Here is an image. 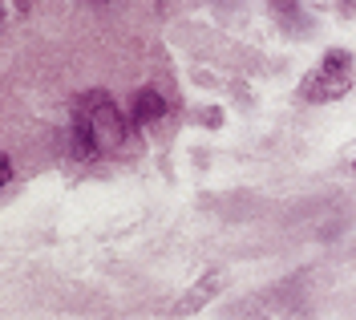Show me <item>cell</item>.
I'll use <instances>...</instances> for the list:
<instances>
[{
	"mask_svg": "<svg viewBox=\"0 0 356 320\" xmlns=\"http://www.w3.org/2000/svg\"><path fill=\"white\" fill-rule=\"evenodd\" d=\"M77 114H86L93 126H97V138H102V146L106 150H122V146H130V122L122 110H118V102H113L106 90H89L81 93V106H77Z\"/></svg>",
	"mask_w": 356,
	"mask_h": 320,
	"instance_id": "obj_1",
	"label": "cell"
},
{
	"mask_svg": "<svg viewBox=\"0 0 356 320\" xmlns=\"http://www.w3.org/2000/svg\"><path fill=\"white\" fill-rule=\"evenodd\" d=\"M353 90V73H332V69H312L308 77L300 81L296 97L300 102H312V106H324V102H336Z\"/></svg>",
	"mask_w": 356,
	"mask_h": 320,
	"instance_id": "obj_2",
	"label": "cell"
},
{
	"mask_svg": "<svg viewBox=\"0 0 356 320\" xmlns=\"http://www.w3.org/2000/svg\"><path fill=\"white\" fill-rule=\"evenodd\" d=\"M130 118L138 130H154L158 122L166 118V97L154 90V86H142L134 93V106H130Z\"/></svg>",
	"mask_w": 356,
	"mask_h": 320,
	"instance_id": "obj_3",
	"label": "cell"
},
{
	"mask_svg": "<svg viewBox=\"0 0 356 320\" xmlns=\"http://www.w3.org/2000/svg\"><path fill=\"white\" fill-rule=\"evenodd\" d=\"M69 142H73V159H77V162H97L102 154H106V146H102V138H97V126H93L86 114L73 118Z\"/></svg>",
	"mask_w": 356,
	"mask_h": 320,
	"instance_id": "obj_4",
	"label": "cell"
},
{
	"mask_svg": "<svg viewBox=\"0 0 356 320\" xmlns=\"http://www.w3.org/2000/svg\"><path fill=\"white\" fill-rule=\"evenodd\" d=\"M215 292H219V275L211 272V275H202L191 292H182V300H175L170 312H175V317H195V312H202V308L215 300Z\"/></svg>",
	"mask_w": 356,
	"mask_h": 320,
	"instance_id": "obj_5",
	"label": "cell"
},
{
	"mask_svg": "<svg viewBox=\"0 0 356 320\" xmlns=\"http://www.w3.org/2000/svg\"><path fill=\"white\" fill-rule=\"evenodd\" d=\"M267 8H271V13L280 17V24L291 29V33H304V29H308V17H304L300 0H267Z\"/></svg>",
	"mask_w": 356,
	"mask_h": 320,
	"instance_id": "obj_6",
	"label": "cell"
},
{
	"mask_svg": "<svg viewBox=\"0 0 356 320\" xmlns=\"http://www.w3.org/2000/svg\"><path fill=\"white\" fill-rule=\"evenodd\" d=\"M320 69H332V73H353V53L348 49H328L320 57Z\"/></svg>",
	"mask_w": 356,
	"mask_h": 320,
	"instance_id": "obj_7",
	"label": "cell"
},
{
	"mask_svg": "<svg viewBox=\"0 0 356 320\" xmlns=\"http://www.w3.org/2000/svg\"><path fill=\"white\" fill-rule=\"evenodd\" d=\"M199 122H202V126H215V130H219V126H222V110H219V106H207V110L199 114Z\"/></svg>",
	"mask_w": 356,
	"mask_h": 320,
	"instance_id": "obj_8",
	"label": "cell"
},
{
	"mask_svg": "<svg viewBox=\"0 0 356 320\" xmlns=\"http://www.w3.org/2000/svg\"><path fill=\"white\" fill-rule=\"evenodd\" d=\"M0 179H4V191L13 186V159L8 154H0Z\"/></svg>",
	"mask_w": 356,
	"mask_h": 320,
	"instance_id": "obj_9",
	"label": "cell"
},
{
	"mask_svg": "<svg viewBox=\"0 0 356 320\" xmlns=\"http://www.w3.org/2000/svg\"><path fill=\"white\" fill-rule=\"evenodd\" d=\"M336 8H340L344 17H356V0H336Z\"/></svg>",
	"mask_w": 356,
	"mask_h": 320,
	"instance_id": "obj_10",
	"label": "cell"
},
{
	"mask_svg": "<svg viewBox=\"0 0 356 320\" xmlns=\"http://www.w3.org/2000/svg\"><path fill=\"white\" fill-rule=\"evenodd\" d=\"M93 4H106V0H93Z\"/></svg>",
	"mask_w": 356,
	"mask_h": 320,
	"instance_id": "obj_11",
	"label": "cell"
},
{
	"mask_svg": "<svg viewBox=\"0 0 356 320\" xmlns=\"http://www.w3.org/2000/svg\"><path fill=\"white\" fill-rule=\"evenodd\" d=\"M353 170H356V162H353Z\"/></svg>",
	"mask_w": 356,
	"mask_h": 320,
	"instance_id": "obj_12",
	"label": "cell"
}]
</instances>
